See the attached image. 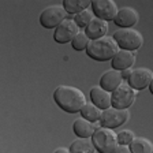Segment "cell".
I'll list each match as a JSON object with an SVG mask.
<instances>
[{"label": "cell", "instance_id": "4fadbf2b", "mask_svg": "<svg viewBox=\"0 0 153 153\" xmlns=\"http://www.w3.org/2000/svg\"><path fill=\"white\" fill-rule=\"evenodd\" d=\"M134 62H135V55L131 51H126V49H119L118 53L114 56L111 60L112 63V70H128L130 67H133Z\"/></svg>", "mask_w": 153, "mask_h": 153}, {"label": "cell", "instance_id": "7a4b0ae2", "mask_svg": "<svg viewBox=\"0 0 153 153\" xmlns=\"http://www.w3.org/2000/svg\"><path fill=\"white\" fill-rule=\"evenodd\" d=\"M118 51L119 47L116 41L114 40V37H108V36L99 38V40H93L86 48L88 56L97 62L112 60L115 55L118 53Z\"/></svg>", "mask_w": 153, "mask_h": 153}, {"label": "cell", "instance_id": "3957f363", "mask_svg": "<svg viewBox=\"0 0 153 153\" xmlns=\"http://www.w3.org/2000/svg\"><path fill=\"white\" fill-rule=\"evenodd\" d=\"M92 142L99 153H114L118 148V134L112 128L100 127L94 130L92 135Z\"/></svg>", "mask_w": 153, "mask_h": 153}, {"label": "cell", "instance_id": "484cf974", "mask_svg": "<svg viewBox=\"0 0 153 153\" xmlns=\"http://www.w3.org/2000/svg\"><path fill=\"white\" fill-rule=\"evenodd\" d=\"M53 153H71L70 149H67V148H57Z\"/></svg>", "mask_w": 153, "mask_h": 153}, {"label": "cell", "instance_id": "603a6c76", "mask_svg": "<svg viewBox=\"0 0 153 153\" xmlns=\"http://www.w3.org/2000/svg\"><path fill=\"white\" fill-rule=\"evenodd\" d=\"M134 133L131 130H122L118 133V142L119 145H130L134 140Z\"/></svg>", "mask_w": 153, "mask_h": 153}, {"label": "cell", "instance_id": "4316f807", "mask_svg": "<svg viewBox=\"0 0 153 153\" xmlns=\"http://www.w3.org/2000/svg\"><path fill=\"white\" fill-rule=\"evenodd\" d=\"M149 90H150V93L153 94V79H152V82H150V85H149Z\"/></svg>", "mask_w": 153, "mask_h": 153}, {"label": "cell", "instance_id": "ba28073f", "mask_svg": "<svg viewBox=\"0 0 153 153\" xmlns=\"http://www.w3.org/2000/svg\"><path fill=\"white\" fill-rule=\"evenodd\" d=\"M78 26L74 22V19H66L64 22H62L60 25L55 29L53 33V40L57 44H67V42H71L74 40L79 30H78Z\"/></svg>", "mask_w": 153, "mask_h": 153}, {"label": "cell", "instance_id": "8992f818", "mask_svg": "<svg viewBox=\"0 0 153 153\" xmlns=\"http://www.w3.org/2000/svg\"><path fill=\"white\" fill-rule=\"evenodd\" d=\"M67 19V11L63 6H49L40 15V23L45 29H56Z\"/></svg>", "mask_w": 153, "mask_h": 153}, {"label": "cell", "instance_id": "e0dca14e", "mask_svg": "<svg viewBox=\"0 0 153 153\" xmlns=\"http://www.w3.org/2000/svg\"><path fill=\"white\" fill-rule=\"evenodd\" d=\"M62 6L64 7V10L67 11V14H76L82 13L85 10L89 8V6L92 7V1L89 0H63V4Z\"/></svg>", "mask_w": 153, "mask_h": 153}, {"label": "cell", "instance_id": "83f0119b", "mask_svg": "<svg viewBox=\"0 0 153 153\" xmlns=\"http://www.w3.org/2000/svg\"><path fill=\"white\" fill-rule=\"evenodd\" d=\"M152 153H153V152H152Z\"/></svg>", "mask_w": 153, "mask_h": 153}, {"label": "cell", "instance_id": "d4e9b609", "mask_svg": "<svg viewBox=\"0 0 153 153\" xmlns=\"http://www.w3.org/2000/svg\"><path fill=\"white\" fill-rule=\"evenodd\" d=\"M131 68H128V70H123V71H120L122 73V78L123 79H128V76H130V74H131Z\"/></svg>", "mask_w": 153, "mask_h": 153}, {"label": "cell", "instance_id": "6da1fadb", "mask_svg": "<svg viewBox=\"0 0 153 153\" xmlns=\"http://www.w3.org/2000/svg\"><path fill=\"white\" fill-rule=\"evenodd\" d=\"M53 101L60 109L68 114L81 112L82 107L86 104V97L82 90L74 86L60 85L53 92Z\"/></svg>", "mask_w": 153, "mask_h": 153}, {"label": "cell", "instance_id": "30bf717a", "mask_svg": "<svg viewBox=\"0 0 153 153\" xmlns=\"http://www.w3.org/2000/svg\"><path fill=\"white\" fill-rule=\"evenodd\" d=\"M153 79V73L148 68H135L131 71L130 76L127 79V83L134 90H142L149 88L150 82Z\"/></svg>", "mask_w": 153, "mask_h": 153}, {"label": "cell", "instance_id": "ffe728a7", "mask_svg": "<svg viewBox=\"0 0 153 153\" xmlns=\"http://www.w3.org/2000/svg\"><path fill=\"white\" fill-rule=\"evenodd\" d=\"M101 114H102V111L99 107H96L93 102H86L82 107V109H81V116L83 119H86V120L92 122V123L99 122L100 118H101Z\"/></svg>", "mask_w": 153, "mask_h": 153}, {"label": "cell", "instance_id": "9a60e30c", "mask_svg": "<svg viewBox=\"0 0 153 153\" xmlns=\"http://www.w3.org/2000/svg\"><path fill=\"white\" fill-rule=\"evenodd\" d=\"M123 83V78H122V73L118 70H108L105 71L100 78V86L107 92L112 93L116 88Z\"/></svg>", "mask_w": 153, "mask_h": 153}, {"label": "cell", "instance_id": "5bb4252c", "mask_svg": "<svg viewBox=\"0 0 153 153\" xmlns=\"http://www.w3.org/2000/svg\"><path fill=\"white\" fill-rule=\"evenodd\" d=\"M90 100L92 102L99 107L101 111L108 109L112 107V100H111V93L102 89L101 86H93L90 89Z\"/></svg>", "mask_w": 153, "mask_h": 153}, {"label": "cell", "instance_id": "7402d4cb", "mask_svg": "<svg viewBox=\"0 0 153 153\" xmlns=\"http://www.w3.org/2000/svg\"><path fill=\"white\" fill-rule=\"evenodd\" d=\"M89 42H90V40H89V37L85 34V32H79L74 37L73 41H71V45H73V48L75 51H86Z\"/></svg>", "mask_w": 153, "mask_h": 153}, {"label": "cell", "instance_id": "2e32d148", "mask_svg": "<svg viewBox=\"0 0 153 153\" xmlns=\"http://www.w3.org/2000/svg\"><path fill=\"white\" fill-rule=\"evenodd\" d=\"M94 130L96 128L92 122L83 119L82 116L76 119L73 124V131L78 138H92Z\"/></svg>", "mask_w": 153, "mask_h": 153}, {"label": "cell", "instance_id": "9c48e42d", "mask_svg": "<svg viewBox=\"0 0 153 153\" xmlns=\"http://www.w3.org/2000/svg\"><path fill=\"white\" fill-rule=\"evenodd\" d=\"M92 11L97 18L109 22V21L115 19L119 10L116 7V3L112 1V0H93Z\"/></svg>", "mask_w": 153, "mask_h": 153}, {"label": "cell", "instance_id": "8fae6325", "mask_svg": "<svg viewBox=\"0 0 153 153\" xmlns=\"http://www.w3.org/2000/svg\"><path fill=\"white\" fill-rule=\"evenodd\" d=\"M138 22V13L131 7H123L118 11L114 19V23L120 29H133Z\"/></svg>", "mask_w": 153, "mask_h": 153}, {"label": "cell", "instance_id": "7c38bea8", "mask_svg": "<svg viewBox=\"0 0 153 153\" xmlns=\"http://www.w3.org/2000/svg\"><path fill=\"white\" fill-rule=\"evenodd\" d=\"M107 32H108V22L97 18V16H94L89 25L85 27V34L89 37L90 41L105 37Z\"/></svg>", "mask_w": 153, "mask_h": 153}, {"label": "cell", "instance_id": "5b68a950", "mask_svg": "<svg viewBox=\"0 0 153 153\" xmlns=\"http://www.w3.org/2000/svg\"><path fill=\"white\" fill-rule=\"evenodd\" d=\"M135 97H137V90H134L127 82H123L111 93L112 107L116 109H127L135 101Z\"/></svg>", "mask_w": 153, "mask_h": 153}, {"label": "cell", "instance_id": "44dd1931", "mask_svg": "<svg viewBox=\"0 0 153 153\" xmlns=\"http://www.w3.org/2000/svg\"><path fill=\"white\" fill-rule=\"evenodd\" d=\"M93 15H94V14H93V11L85 10V11H82V13L76 14V15H74V22L76 23V26H78V27L85 29L86 26L90 23V21L94 18Z\"/></svg>", "mask_w": 153, "mask_h": 153}, {"label": "cell", "instance_id": "d6986e66", "mask_svg": "<svg viewBox=\"0 0 153 153\" xmlns=\"http://www.w3.org/2000/svg\"><path fill=\"white\" fill-rule=\"evenodd\" d=\"M128 146H130L131 153H152L153 152V143L148 138H143V137H135Z\"/></svg>", "mask_w": 153, "mask_h": 153}, {"label": "cell", "instance_id": "277c9868", "mask_svg": "<svg viewBox=\"0 0 153 153\" xmlns=\"http://www.w3.org/2000/svg\"><path fill=\"white\" fill-rule=\"evenodd\" d=\"M112 37L116 41L119 49H126L131 52L140 49L143 42L142 34L134 29H119L114 33Z\"/></svg>", "mask_w": 153, "mask_h": 153}, {"label": "cell", "instance_id": "ac0fdd59", "mask_svg": "<svg viewBox=\"0 0 153 153\" xmlns=\"http://www.w3.org/2000/svg\"><path fill=\"white\" fill-rule=\"evenodd\" d=\"M68 149L71 153H94L96 148L92 142V138H76Z\"/></svg>", "mask_w": 153, "mask_h": 153}, {"label": "cell", "instance_id": "cb8c5ba5", "mask_svg": "<svg viewBox=\"0 0 153 153\" xmlns=\"http://www.w3.org/2000/svg\"><path fill=\"white\" fill-rule=\"evenodd\" d=\"M114 153H131V150L128 145H118Z\"/></svg>", "mask_w": 153, "mask_h": 153}, {"label": "cell", "instance_id": "52a82bcc", "mask_svg": "<svg viewBox=\"0 0 153 153\" xmlns=\"http://www.w3.org/2000/svg\"><path fill=\"white\" fill-rule=\"evenodd\" d=\"M128 119V112L127 109H116L114 107L108 109H104L100 118V124L101 127L107 128H116L119 126H122L123 123H126Z\"/></svg>", "mask_w": 153, "mask_h": 153}]
</instances>
